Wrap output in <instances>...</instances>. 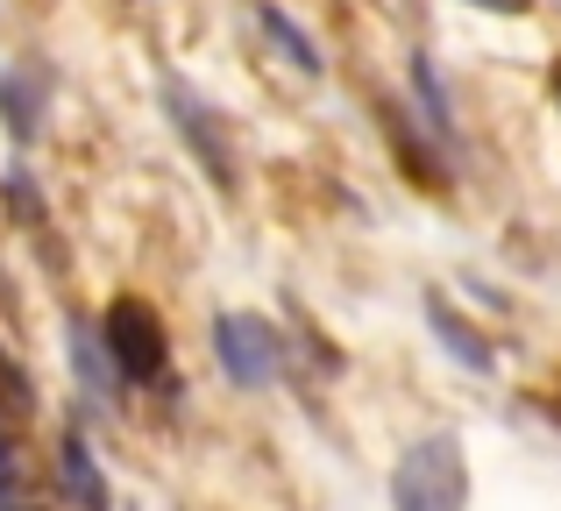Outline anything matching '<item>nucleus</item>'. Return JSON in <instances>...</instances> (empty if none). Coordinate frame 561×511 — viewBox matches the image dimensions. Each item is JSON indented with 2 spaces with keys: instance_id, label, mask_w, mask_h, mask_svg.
<instances>
[{
  "instance_id": "obj_1",
  "label": "nucleus",
  "mask_w": 561,
  "mask_h": 511,
  "mask_svg": "<svg viewBox=\"0 0 561 511\" xmlns=\"http://www.w3.org/2000/svg\"><path fill=\"white\" fill-rule=\"evenodd\" d=\"M391 511H469V455L455 433H420L391 462Z\"/></svg>"
},
{
  "instance_id": "obj_2",
  "label": "nucleus",
  "mask_w": 561,
  "mask_h": 511,
  "mask_svg": "<svg viewBox=\"0 0 561 511\" xmlns=\"http://www.w3.org/2000/svg\"><path fill=\"white\" fill-rule=\"evenodd\" d=\"M100 348H107L114 376L122 384H157L171 362V334L164 320H157L150 299H136V291H122V299H107V313H100Z\"/></svg>"
},
{
  "instance_id": "obj_3",
  "label": "nucleus",
  "mask_w": 561,
  "mask_h": 511,
  "mask_svg": "<svg viewBox=\"0 0 561 511\" xmlns=\"http://www.w3.org/2000/svg\"><path fill=\"white\" fill-rule=\"evenodd\" d=\"M164 114H171V128H179V142L192 150V164H199L220 193H234L242 156H234V136H228V121H220V107H206L185 79H164Z\"/></svg>"
},
{
  "instance_id": "obj_4",
  "label": "nucleus",
  "mask_w": 561,
  "mask_h": 511,
  "mask_svg": "<svg viewBox=\"0 0 561 511\" xmlns=\"http://www.w3.org/2000/svg\"><path fill=\"white\" fill-rule=\"evenodd\" d=\"M214 362L228 370V384L263 391L277 370H285V334L263 313H214Z\"/></svg>"
},
{
  "instance_id": "obj_5",
  "label": "nucleus",
  "mask_w": 561,
  "mask_h": 511,
  "mask_svg": "<svg viewBox=\"0 0 561 511\" xmlns=\"http://www.w3.org/2000/svg\"><path fill=\"white\" fill-rule=\"evenodd\" d=\"M43 107H50V79H43V65L14 57V65L0 71V128H8L14 142H36Z\"/></svg>"
},
{
  "instance_id": "obj_6",
  "label": "nucleus",
  "mask_w": 561,
  "mask_h": 511,
  "mask_svg": "<svg viewBox=\"0 0 561 511\" xmlns=\"http://www.w3.org/2000/svg\"><path fill=\"white\" fill-rule=\"evenodd\" d=\"M426 327H434V341L448 348V356L462 362V370H477V376H491V370H497V348L483 341V334L469 327V320L455 313V305L440 299V291H426Z\"/></svg>"
},
{
  "instance_id": "obj_7",
  "label": "nucleus",
  "mask_w": 561,
  "mask_h": 511,
  "mask_svg": "<svg viewBox=\"0 0 561 511\" xmlns=\"http://www.w3.org/2000/svg\"><path fill=\"white\" fill-rule=\"evenodd\" d=\"M57 484H65V498L79 511H114V490H107V476H100L85 433H65V441H57Z\"/></svg>"
},
{
  "instance_id": "obj_8",
  "label": "nucleus",
  "mask_w": 561,
  "mask_h": 511,
  "mask_svg": "<svg viewBox=\"0 0 561 511\" xmlns=\"http://www.w3.org/2000/svg\"><path fill=\"white\" fill-rule=\"evenodd\" d=\"M256 28H263V36L277 43V57H285V65L299 71V79H320V71H328V57H320V43L306 36V28L291 22V14L277 8V0H256Z\"/></svg>"
},
{
  "instance_id": "obj_9",
  "label": "nucleus",
  "mask_w": 561,
  "mask_h": 511,
  "mask_svg": "<svg viewBox=\"0 0 561 511\" xmlns=\"http://www.w3.org/2000/svg\"><path fill=\"white\" fill-rule=\"evenodd\" d=\"M412 85H420V107H426V128H434V136H455V114H448V93H440V79H434V65H426V57H412Z\"/></svg>"
},
{
  "instance_id": "obj_10",
  "label": "nucleus",
  "mask_w": 561,
  "mask_h": 511,
  "mask_svg": "<svg viewBox=\"0 0 561 511\" xmlns=\"http://www.w3.org/2000/svg\"><path fill=\"white\" fill-rule=\"evenodd\" d=\"M469 8H483V14H526L534 0H469Z\"/></svg>"
},
{
  "instance_id": "obj_11",
  "label": "nucleus",
  "mask_w": 561,
  "mask_h": 511,
  "mask_svg": "<svg viewBox=\"0 0 561 511\" xmlns=\"http://www.w3.org/2000/svg\"><path fill=\"white\" fill-rule=\"evenodd\" d=\"M14 490V448H8V433H0V498Z\"/></svg>"
},
{
  "instance_id": "obj_12",
  "label": "nucleus",
  "mask_w": 561,
  "mask_h": 511,
  "mask_svg": "<svg viewBox=\"0 0 561 511\" xmlns=\"http://www.w3.org/2000/svg\"><path fill=\"white\" fill-rule=\"evenodd\" d=\"M0 511H28V504H14V498H0Z\"/></svg>"
},
{
  "instance_id": "obj_13",
  "label": "nucleus",
  "mask_w": 561,
  "mask_h": 511,
  "mask_svg": "<svg viewBox=\"0 0 561 511\" xmlns=\"http://www.w3.org/2000/svg\"><path fill=\"white\" fill-rule=\"evenodd\" d=\"M554 100H561V71H554Z\"/></svg>"
}]
</instances>
